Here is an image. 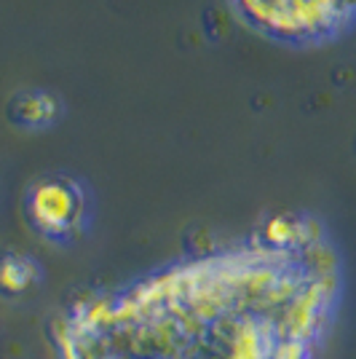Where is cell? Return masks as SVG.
Masks as SVG:
<instances>
[{"instance_id":"277c9868","label":"cell","mask_w":356,"mask_h":359,"mask_svg":"<svg viewBox=\"0 0 356 359\" xmlns=\"http://www.w3.org/2000/svg\"><path fill=\"white\" fill-rule=\"evenodd\" d=\"M14 121H19L22 126H46L60 116V102L48 94V91H25L19 94L11 105Z\"/></svg>"},{"instance_id":"3957f363","label":"cell","mask_w":356,"mask_h":359,"mask_svg":"<svg viewBox=\"0 0 356 359\" xmlns=\"http://www.w3.org/2000/svg\"><path fill=\"white\" fill-rule=\"evenodd\" d=\"M41 279V266L30 255L6 252L0 257V292L3 295H22L35 287Z\"/></svg>"},{"instance_id":"6da1fadb","label":"cell","mask_w":356,"mask_h":359,"mask_svg":"<svg viewBox=\"0 0 356 359\" xmlns=\"http://www.w3.org/2000/svg\"><path fill=\"white\" fill-rule=\"evenodd\" d=\"M252 30L279 43L319 46L356 25V0H231Z\"/></svg>"},{"instance_id":"7a4b0ae2","label":"cell","mask_w":356,"mask_h":359,"mask_svg":"<svg viewBox=\"0 0 356 359\" xmlns=\"http://www.w3.org/2000/svg\"><path fill=\"white\" fill-rule=\"evenodd\" d=\"M86 198L81 185L67 177L38 180L27 194V215L46 239H67L83 223Z\"/></svg>"}]
</instances>
